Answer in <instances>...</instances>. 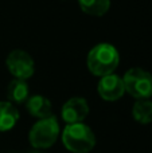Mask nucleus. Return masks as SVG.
Returning a JSON list of instances; mask_svg holds the SVG:
<instances>
[{
    "instance_id": "obj_1",
    "label": "nucleus",
    "mask_w": 152,
    "mask_h": 153,
    "mask_svg": "<svg viewBox=\"0 0 152 153\" xmlns=\"http://www.w3.org/2000/svg\"><path fill=\"white\" fill-rule=\"evenodd\" d=\"M120 63L117 48L110 43H98L88 54L86 65L93 75L104 76L113 74Z\"/></svg>"
},
{
    "instance_id": "obj_2",
    "label": "nucleus",
    "mask_w": 152,
    "mask_h": 153,
    "mask_svg": "<svg viewBox=\"0 0 152 153\" xmlns=\"http://www.w3.org/2000/svg\"><path fill=\"white\" fill-rule=\"evenodd\" d=\"M62 143L69 152L89 153L96 145V136L83 122L67 124L62 132Z\"/></svg>"
},
{
    "instance_id": "obj_3",
    "label": "nucleus",
    "mask_w": 152,
    "mask_h": 153,
    "mask_svg": "<svg viewBox=\"0 0 152 153\" xmlns=\"http://www.w3.org/2000/svg\"><path fill=\"white\" fill-rule=\"evenodd\" d=\"M59 136V124L54 116L39 118L32 125L28 133V141L31 146L37 149H47L55 144Z\"/></svg>"
},
{
    "instance_id": "obj_4",
    "label": "nucleus",
    "mask_w": 152,
    "mask_h": 153,
    "mask_svg": "<svg viewBox=\"0 0 152 153\" xmlns=\"http://www.w3.org/2000/svg\"><path fill=\"white\" fill-rule=\"evenodd\" d=\"M125 91L136 100L152 97V74L140 67L129 69L123 76Z\"/></svg>"
},
{
    "instance_id": "obj_5",
    "label": "nucleus",
    "mask_w": 152,
    "mask_h": 153,
    "mask_svg": "<svg viewBox=\"0 0 152 153\" xmlns=\"http://www.w3.org/2000/svg\"><path fill=\"white\" fill-rule=\"evenodd\" d=\"M8 71L18 79H28L35 71V62L28 53L23 50H13L8 54L5 61Z\"/></svg>"
},
{
    "instance_id": "obj_6",
    "label": "nucleus",
    "mask_w": 152,
    "mask_h": 153,
    "mask_svg": "<svg viewBox=\"0 0 152 153\" xmlns=\"http://www.w3.org/2000/svg\"><path fill=\"white\" fill-rule=\"evenodd\" d=\"M97 91L104 101H109V102L118 101L125 93L123 78H120L116 74L101 76L98 85H97Z\"/></svg>"
},
{
    "instance_id": "obj_7",
    "label": "nucleus",
    "mask_w": 152,
    "mask_h": 153,
    "mask_svg": "<svg viewBox=\"0 0 152 153\" xmlns=\"http://www.w3.org/2000/svg\"><path fill=\"white\" fill-rule=\"evenodd\" d=\"M62 120L66 124L82 122L89 114L88 101L82 97H73L62 106Z\"/></svg>"
},
{
    "instance_id": "obj_8",
    "label": "nucleus",
    "mask_w": 152,
    "mask_h": 153,
    "mask_svg": "<svg viewBox=\"0 0 152 153\" xmlns=\"http://www.w3.org/2000/svg\"><path fill=\"white\" fill-rule=\"evenodd\" d=\"M26 108L28 113L32 117H37V118H45V117L51 116V102L45 95L37 94L28 97Z\"/></svg>"
},
{
    "instance_id": "obj_9",
    "label": "nucleus",
    "mask_w": 152,
    "mask_h": 153,
    "mask_svg": "<svg viewBox=\"0 0 152 153\" xmlns=\"http://www.w3.org/2000/svg\"><path fill=\"white\" fill-rule=\"evenodd\" d=\"M19 120V111L11 102H0V132L12 129Z\"/></svg>"
},
{
    "instance_id": "obj_10",
    "label": "nucleus",
    "mask_w": 152,
    "mask_h": 153,
    "mask_svg": "<svg viewBox=\"0 0 152 153\" xmlns=\"http://www.w3.org/2000/svg\"><path fill=\"white\" fill-rule=\"evenodd\" d=\"M7 97L10 101L16 103H23L28 100V85L24 79L15 78L10 82L7 89Z\"/></svg>"
},
{
    "instance_id": "obj_11",
    "label": "nucleus",
    "mask_w": 152,
    "mask_h": 153,
    "mask_svg": "<svg viewBox=\"0 0 152 153\" xmlns=\"http://www.w3.org/2000/svg\"><path fill=\"white\" fill-rule=\"evenodd\" d=\"M132 116L139 124H150L152 122V101L150 100H136L132 108Z\"/></svg>"
},
{
    "instance_id": "obj_12",
    "label": "nucleus",
    "mask_w": 152,
    "mask_h": 153,
    "mask_svg": "<svg viewBox=\"0 0 152 153\" xmlns=\"http://www.w3.org/2000/svg\"><path fill=\"white\" fill-rule=\"evenodd\" d=\"M81 10L92 16H102L109 11L110 0H78Z\"/></svg>"
}]
</instances>
